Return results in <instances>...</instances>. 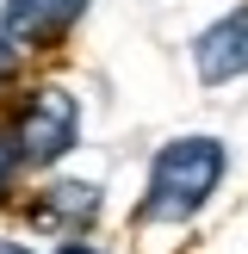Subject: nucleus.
<instances>
[{
	"instance_id": "f257e3e1",
	"label": "nucleus",
	"mask_w": 248,
	"mask_h": 254,
	"mask_svg": "<svg viewBox=\"0 0 248 254\" xmlns=\"http://www.w3.org/2000/svg\"><path fill=\"white\" fill-rule=\"evenodd\" d=\"M223 168H230V155H223L217 136H174V143L155 155V168H149L143 217L149 223H186L211 192H217Z\"/></svg>"
},
{
	"instance_id": "f03ea898",
	"label": "nucleus",
	"mask_w": 248,
	"mask_h": 254,
	"mask_svg": "<svg viewBox=\"0 0 248 254\" xmlns=\"http://www.w3.org/2000/svg\"><path fill=\"white\" fill-rule=\"evenodd\" d=\"M74 130H81V106H74V93H62V87H37V93L19 106L6 143H12V155H19V168H50L56 155L74 149Z\"/></svg>"
},
{
	"instance_id": "7ed1b4c3",
	"label": "nucleus",
	"mask_w": 248,
	"mask_h": 254,
	"mask_svg": "<svg viewBox=\"0 0 248 254\" xmlns=\"http://www.w3.org/2000/svg\"><path fill=\"white\" fill-rule=\"evenodd\" d=\"M87 12V0H6L0 6V31L6 44H25V50H50L68 37V25Z\"/></svg>"
},
{
	"instance_id": "20e7f679",
	"label": "nucleus",
	"mask_w": 248,
	"mask_h": 254,
	"mask_svg": "<svg viewBox=\"0 0 248 254\" xmlns=\"http://www.w3.org/2000/svg\"><path fill=\"white\" fill-rule=\"evenodd\" d=\"M192 56H198V81H205V87L242 81V74H248V6L230 12V19H217L192 44Z\"/></svg>"
},
{
	"instance_id": "39448f33",
	"label": "nucleus",
	"mask_w": 248,
	"mask_h": 254,
	"mask_svg": "<svg viewBox=\"0 0 248 254\" xmlns=\"http://www.w3.org/2000/svg\"><path fill=\"white\" fill-rule=\"evenodd\" d=\"M93 211H99L93 186L62 180V186H50V192L31 205V223H37V230H81V223H93Z\"/></svg>"
},
{
	"instance_id": "423d86ee",
	"label": "nucleus",
	"mask_w": 248,
	"mask_h": 254,
	"mask_svg": "<svg viewBox=\"0 0 248 254\" xmlns=\"http://www.w3.org/2000/svg\"><path fill=\"white\" fill-rule=\"evenodd\" d=\"M12 174H19V155H12V143L0 136V198L12 192Z\"/></svg>"
},
{
	"instance_id": "0eeeda50",
	"label": "nucleus",
	"mask_w": 248,
	"mask_h": 254,
	"mask_svg": "<svg viewBox=\"0 0 248 254\" xmlns=\"http://www.w3.org/2000/svg\"><path fill=\"white\" fill-rule=\"evenodd\" d=\"M12 74V44H6V31H0V81Z\"/></svg>"
},
{
	"instance_id": "6e6552de",
	"label": "nucleus",
	"mask_w": 248,
	"mask_h": 254,
	"mask_svg": "<svg viewBox=\"0 0 248 254\" xmlns=\"http://www.w3.org/2000/svg\"><path fill=\"white\" fill-rule=\"evenodd\" d=\"M56 254H99V248H81V242H62Z\"/></svg>"
},
{
	"instance_id": "1a4fd4ad",
	"label": "nucleus",
	"mask_w": 248,
	"mask_h": 254,
	"mask_svg": "<svg viewBox=\"0 0 248 254\" xmlns=\"http://www.w3.org/2000/svg\"><path fill=\"white\" fill-rule=\"evenodd\" d=\"M0 254H25V248H6V242H0Z\"/></svg>"
}]
</instances>
